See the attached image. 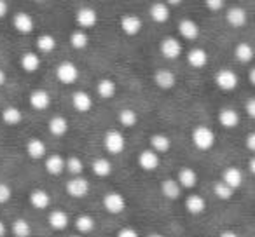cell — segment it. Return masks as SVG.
Masks as SVG:
<instances>
[{
  "instance_id": "1",
  "label": "cell",
  "mask_w": 255,
  "mask_h": 237,
  "mask_svg": "<svg viewBox=\"0 0 255 237\" xmlns=\"http://www.w3.org/2000/svg\"><path fill=\"white\" fill-rule=\"evenodd\" d=\"M191 138H192L194 147L198 150H201V152H208V150H212L213 145H215V133L210 128H206V126H196V128L192 129Z\"/></svg>"
},
{
  "instance_id": "2",
  "label": "cell",
  "mask_w": 255,
  "mask_h": 237,
  "mask_svg": "<svg viewBox=\"0 0 255 237\" xmlns=\"http://www.w3.org/2000/svg\"><path fill=\"white\" fill-rule=\"evenodd\" d=\"M103 147L109 154L112 156H119L124 149H126V138L121 131L117 129H110V131L105 133L103 136Z\"/></svg>"
},
{
  "instance_id": "3",
  "label": "cell",
  "mask_w": 255,
  "mask_h": 237,
  "mask_svg": "<svg viewBox=\"0 0 255 237\" xmlns=\"http://www.w3.org/2000/svg\"><path fill=\"white\" fill-rule=\"evenodd\" d=\"M56 77L58 80L61 82V84L65 85H70L74 84V82H77L79 79V68L75 67L72 61H63V63L58 65L56 68Z\"/></svg>"
},
{
  "instance_id": "4",
  "label": "cell",
  "mask_w": 255,
  "mask_h": 237,
  "mask_svg": "<svg viewBox=\"0 0 255 237\" xmlns=\"http://www.w3.org/2000/svg\"><path fill=\"white\" fill-rule=\"evenodd\" d=\"M103 208L110 213V215H119L126 209V199L119 192H109L103 197Z\"/></svg>"
},
{
  "instance_id": "5",
  "label": "cell",
  "mask_w": 255,
  "mask_h": 237,
  "mask_svg": "<svg viewBox=\"0 0 255 237\" xmlns=\"http://www.w3.org/2000/svg\"><path fill=\"white\" fill-rule=\"evenodd\" d=\"M67 194L74 199H82L89 194V181L82 176H75L67 181Z\"/></svg>"
},
{
  "instance_id": "6",
  "label": "cell",
  "mask_w": 255,
  "mask_h": 237,
  "mask_svg": "<svg viewBox=\"0 0 255 237\" xmlns=\"http://www.w3.org/2000/svg\"><path fill=\"white\" fill-rule=\"evenodd\" d=\"M12 26H14L16 32L21 33V35H28V33H32L33 28H35V21H33V18L28 12L21 11L14 14V18H12Z\"/></svg>"
},
{
  "instance_id": "7",
  "label": "cell",
  "mask_w": 255,
  "mask_h": 237,
  "mask_svg": "<svg viewBox=\"0 0 255 237\" xmlns=\"http://www.w3.org/2000/svg\"><path fill=\"white\" fill-rule=\"evenodd\" d=\"M215 84L222 91H234L238 85V75L233 70L222 68V70H219L215 74Z\"/></svg>"
},
{
  "instance_id": "8",
  "label": "cell",
  "mask_w": 255,
  "mask_h": 237,
  "mask_svg": "<svg viewBox=\"0 0 255 237\" xmlns=\"http://www.w3.org/2000/svg\"><path fill=\"white\" fill-rule=\"evenodd\" d=\"M154 84L157 85L163 91H168V89H173L175 84H177V77L171 70L168 68H159V70L154 72Z\"/></svg>"
},
{
  "instance_id": "9",
  "label": "cell",
  "mask_w": 255,
  "mask_h": 237,
  "mask_svg": "<svg viewBox=\"0 0 255 237\" xmlns=\"http://www.w3.org/2000/svg\"><path fill=\"white\" fill-rule=\"evenodd\" d=\"M75 21H77V25L81 26V28L89 30V28H93V26H96V23H98V14H96V11L93 7H81L77 11V14H75Z\"/></svg>"
},
{
  "instance_id": "10",
  "label": "cell",
  "mask_w": 255,
  "mask_h": 237,
  "mask_svg": "<svg viewBox=\"0 0 255 237\" xmlns=\"http://www.w3.org/2000/svg\"><path fill=\"white\" fill-rule=\"evenodd\" d=\"M142 26H143L142 19H140L136 14H124L123 18H121V30L129 37L138 35Z\"/></svg>"
},
{
  "instance_id": "11",
  "label": "cell",
  "mask_w": 255,
  "mask_h": 237,
  "mask_svg": "<svg viewBox=\"0 0 255 237\" xmlns=\"http://www.w3.org/2000/svg\"><path fill=\"white\" fill-rule=\"evenodd\" d=\"M159 49H161V54H163L166 60H177L182 54V44L178 42L177 39H173V37H166V39L161 42Z\"/></svg>"
},
{
  "instance_id": "12",
  "label": "cell",
  "mask_w": 255,
  "mask_h": 237,
  "mask_svg": "<svg viewBox=\"0 0 255 237\" xmlns=\"http://www.w3.org/2000/svg\"><path fill=\"white\" fill-rule=\"evenodd\" d=\"M220 181L226 183L229 188H233V190H236V188H240L241 183H243V173H241V169H238V167H234V166L226 167Z\"/></svg>"
},
{
  "instance_id": "13",
  "label": "cell",
  "mask_w": 255,
  "mask_h": 237,
  "mask_svg": "<svg viewBox=\"0 0 255 237\" xmlns=\"http://www.w3.org/2000/svg\"><path fill=\"white\" fill-rule=\"evenodd\" d=\"M161 164V157L157 156L156 152H152L150 149L143 150V152H140L138 156V166L142 167L143 171H154L157 169Z\"/></svg>"
},
{
  "instance_id": "14",
  "label": "cell",
  "mask_w": 255,
  "mask_h": 237,
  "mask_svg": "<svg viewBox=\"0 0 255 237\" xmlns=\"http://www.w3.org/2000/svg\"><path fill=\"white\" fill-rule=\"evenodd\" d=\"M28 101H30V105H32V108L46 110L47 106L51 105V94L46 89H35V91L30 92Z\"/></svg>"
},
{
  "instance_id": "15",
  "label": "cell",
  "mask_w": 255,
  "mask_h": 237,
  "mask_svg": "<svg viewBox=\"0 0 255 237\" xmlns=\"http://www.w3.org/2000/svg\"><path fill=\"white\" fill-rule=\"evenodd\" d=\"M178 33H180L182 39L185 40H196L199 37V26L194 19H182L178 23Z\"/></svg>"
},
{
  "instance_id": "16",
  "label": "cell",
  "mask_w": 255,
  "mask_h": 237,
  "mask_svg": "<svg viewBox=\"0 0 255 237\" xmlns=\"http://www.w3.org/2000/svg\"><path fill=\"white\" fill-rule=\"evenodd\" d=\"M72 105H74V108L77 110V112L86 113L93 108V99L86 91H75L74 94H72Z\"/></svg>"
},
{
  "instance_id": "17",
  "label": "cell",
  "mask_w": 255,
  "mask_h": 237,
  "mask_svg": "<svg viewBox=\"0 0 255 237\" xmlns=\"http://www.w3.org/2000/svg\"><path fill=\"white\" fill-rule=\"evenodd\" d=\"M46 143L42 142V140L39 138H30L28 142H26V154H28L30 159L33 160H39V159H44L46 157Z\"/></svg>"
},
{
  "instance_id": "18",
  "label": "cell",
  "mask_w": 255,
  "mask_h": 237,
  "mask_svg": "<svg viewBox=\"0 0 255 237\" xmlns=\"http://www.w3.org/2000/svg\"><path fill=\"white\" fill-rule=\"evenodd\" d=\"M219 124L226 129H233L240 124V113L234 108H222L219 112Z\"/></svg>"
},
{
  "instance_id": "19",
  "label": "cell",
  "mask_w": 255,
  "mask_h": 237,
  "mask_svg": "<svg viewBox=\"0 0 255 237\" xmlns=\"http://www.w3.org/2000/svg\"><path fill=\"white\" fill-rule=\"evenodd\" d=\"M47 222H49L53 230H65L68 227V223H70V218H68V215L63 209H54L47 216Z\"/></svg>"
},
{
  "instance_id": "20",
  "label": "cell",
  "mask_w": 255,
  "mask_h": 237,
  "mask_svg": "<svg viewBox=\"0 0 255 237\" xmlns=\"http://www.w3.org/2000/svg\"><path fill=\"white\" fill-rule=\"evenodd\" d=\"M150 150L152 152H156L157 156L159 154H166L168 150L171 149V140L168 138L166 135H163V133H157V135H152L150 136Z\"/></svg>"
},
{
  "instance_id": "21",
  "label": "cell",
  "mask_w": 255,
  "mask_h": 237,
  "mask_svg": "<svg viewBox=\"0 0 255 237\" xmlns=\"http://www.w3.org/2000/svg\"><path fill=\"white\" fill-rule=\"evenodd\" d=\"M187 63L192 68H203L208 63V53L203 47H194L187 53Z\"/></svg>"
},
{
  "instance_id": "22",
  "label": "cell",
  "mask_w": 255,
  "mask_h": 237,
  "mask_svg": "<svg viewBox=\"0 0 255 237\" xmlns=\"http://www.w3.org/2000/svg\"><path fill=\"white\" fill-rule=\"evenodd\" d=\"M44 166H46V171L51 176H60L65 171V159L61 156H58V154H53V156L46 157Z\"/></svg>"
},
{
  "instance_id": "23",
  "label": "cell",
  "mask_w": 255,
  "mask_h": 237,
  "mask_svg": "<svg viewBox=\"0 0 255 237\" xmlns=\"http://www.w3.org/2000/svg\"><path fill=\"white\" fill-rule=\"evenodd\" d=\"M177 183L180 185V188H194L198 185V174H196L194 169L191 167H182L178 171V178Z\"/></svg>"
},
{
  "instance_id": "24",
  "label": "cell",
  "mask_w": 255,
  "mask_h": 237,
  "mask_svg": "<svg viewBox=\"0 0 255 237\" xmlns=\"http://www.w3.org/2000/svg\"><path fill=\"white\" fill-rule=\"evenodd\" d=\"M149 14L152 18V21L156 23H166L170 19V7H168L164 2H156V4L150 5Z\"/></svg>"
},
{
  "instance_id": "25",
  "label": "cell",
  "mask_w": 255,
  "mask_h": 237,
  "mask_svg": "<svg viewBox=\"0 0 255 237\" xmlns=\"http://www.w3.org/2000/svg\"><path fill=\"white\" fill-rule=\"evenodd\" d=\"M185 209H187L191 215H201L206 209V201L199 194H191L185 199Z\"/></svg>"
},
{
  "instance_id": "26",
  "label": "cell",
  "mask_w": 255,
  "mask_h": 237,
  "mask_svg": "<svg viewBox=\"0 0 255 237\" xmlns=\"http://www.w3.org/2000/svg\"><path fill=\"white\" fill-rule=\"evenodd\" d=\"M47 128H49V133L53 136H65L68 133V121L63 115H56L49 121Z\"/></svg>"
},
{
  "instance_id": "27",
  "label": "cell",
  "mask_w": 255,
  "mask_h": 237,
  "mask_svg": "<svg viewBox=\"0 0 255 237\" xmlns=\"http://www.w3.org/2000/svg\"><path fill=\"white\" fill-rule=\"evenodd\" d=\"M226 21L229 23L231 26H234V28L245 26V23H247V12L241 7H231L226 14Z\"/></svg>"
},
{
  "instance_id": "28",
  "label": "cell",
  "mask_w": 255,
  "mask_h": 237,
  "mask_svg": "<svg viewBox=\"0 0 255 237\" xmlns=\"http://www.w3.org/2000/svg\"><path fill=\"white\" fill-rule=\"evenodd\" d=\"M161 192H163L164 197L170 199V201H175V199H178L182 195L180 185L177 183V180H171V178L163 180V183H161Z\"/></svg>"
},
{
  "instance_id": "29",
  "label": "cell",
  "mask_w": 255,
  "mask_h": 237,
  "mask_svg": "<svg viewBox=\"0 0 255 237\" xmlns=\"http://www.w3.org/2000/svg\"><path fill=\"white\" fill-rule=\"evenodd\" d=\"M91 169L98 178H107L112 174V162L107 157H98V159L93 160Z\"/></svg>"
},
{
  "instance_id": "30",
  "label": "cell",
  "mask_w": 255,
  "mask_h": 237,
  "mask_svg": "<svg viewBox=\"0 0 255 237\" xmlns=\"http://www.w3.org/2000/svg\"><path fill=\"white\" fill-rule=\"evenodd\" d=\"M30 204H32L35 209L49 208V204H51L49 194H47L46 190H42V188H37V190H33L32 194H30Z\"/></svg>"
},
{
  "instance_id": "31",
  "label": "cell",
  "mask_w": 255,
  "mask_h": 237,
  "mask_svg": "<svg viewBox=\"0 0 255 237\" xmlns=\"http://www.w3.org/2000/svg\"><path fill=\"white\" fill-rule=\"evenodd\" d=\"M19 63H21L23 70L28 72V74H33V72H37L40 68V58H39V54H37V53L28 51V53H25L21 56Z\"/></svg>"
},
{
  "instance_id": "32",
  "label": "cell",
  "mask_w": 255,
  "mask_h": 237,
  "mask_svg": "<svg viewBox=\"0 0 255 237\" xmlns=\"http://www.w3.org/2000/svg\"><path fill=\"white\" fill-rule=\"evenodd\" d=\"M116 91H117V85H116V82H114L112 79H102V80L96 84V92H98V96H100V98H103V99L114 98Z\"/></svg>"
},
{
  "instance_id": "33",
  "label": "cell",
  "mask_w": 255,
  "mask_h": 237,
  "mask_svg": "<svg viewBox=\"0 0 255 237\" xmlns=\"http://www.w3.org/2000/svg\"><path fill=\"white\" fill-rule=\"evenodd\" d=\"M21 121H23V113H21V110L16 108V106H5V108L2 110V122H4V124L16 126Z\"/></svg>"
},
{
  "instance_id": "34",
  "label": "cell",
  "mask_w": 255,
  "mask_h": 237,
  "mask_svg": "<svg viewBox=\"0 0 255 237\" xmlns=\"http://www.w3.org/2000/svg\"><path fill=\"white\" fill-rule=\"evenodd\" d=\"M95 227L96 223L91 215H81L75 218V229H77L79 234H91Z\"/></svg>"
},
{
  "instance_id": "35",
  "label": "cell",
  "mask_w": 255,
  "mask_h": 237,
  "mask_svg": "<svg viewBox=\"0 0 255 237\" xmlns=\"http://www.w3.org/2000/svg\"><path fill=\"white\" fill-rule=\"evenodd\" d=\"M234 56H236V60L241 61V63H250V61L254 60V47L247 42L238 44L236 49H234Z\"/></svg>"
},
{
  "instance_id": "36",
  "label": "cell",
  "mask_w": 255,
  "mask_h": 237,
  "mask_svg": "<svg viewBox=\"0 0 255 237\" xmlns=\"http://www.w3.org/2000/svg\"><path fill=\"white\" fill-rule=\"evenodd\" d=\"M37 49L40 51V53L44 54H49L53 53L54 49H56V39H54L51 33H44V35H40L39 39H37Z\"/></svg>"
},
{
  "instance_id": "37",
  "label": "cell",
  "mask_w": 255,
  "mask_h": 237,
  "mask_svg": "<svg viewBox=\"0 0 255 237\" xmlns=\"http://www.w3.org/2000/svg\"><path fill=\"white\" fill-rule=\"evenodd\" d=\"M65 171H68L74 178L81 176L82 171H84V162H82V159L77 156L68 157V159H65Z\"/></svg>"
},
{
  "instance_id": "38",
  "label": "cell",
  "mask_w": 255,
  "mask_h": 237,
  "mask_svg": "<svg viewBox=\"0 0 255 237\" xmlns=\"http://www.w3.org/2000/svg\"><path fill=\"white\" fill-rule=\"evenodd\" d=\"M89 44V37L88 33L84 32V30H75V32H72L70 35V46L74 47V49L77 51H82L86 49Z\"/></svg>"
},
{
  "instance_id": "39",
  "label": "cell",
  "mask_w": 255,
  "mask_h": 237,
  "mask_svg": "<svg viewBox=\"0 0 255 237\" xmlns=\"http://www.w3.org/2000/svg\"><path fill=\"white\" fill-rule=\"evenodd\" d=\"M12 234L16 237H30L32 236V225L25 218H18L12 222Z\"/></svg>"
},
{
  "instance_id": "40",
  "label": "cell",
  "mask_w": 255,
  "mask_h": 237,
  "mask_svg": "<svg viewBox=\"0 0 255 237\" xmlns=\"http://www.w3.org/2000/svg\"><path fill=\"white\" fill-rule=\"evenodd\" d=\"M119 122L123 128H133L138 122V115H136L135 110L131 108H123L119 112Z\"/></svg>"
},
{
  "instance_id": "41",
  "label": "cell",
  "mask_w": 255,
  "mask_h": 237,
  "mask_svg": "<svg viewBox=\"0 0 255 237\" xmlns=\"http://www.w3.org/2000/svg\"><path fill=\"white\" fill-rule=\"evenodd\" d=\"M234 192H236V190L229 188L226 183H222L220 180L213 183V194H215L220 201H231V199H233V195H234Z\"/></svg>"
},
{
  "instance_id": "42",
  "label": "cell",
  "mask_w": 255,
  "mask_h": 237,
  "mask_svg": "<svg viewBox=\"0 0 255 237\" xmlns=\"http://www.w3.org/2000/svg\"><path fill=\"white\" fill-rule=\"evenodd\" d=\"M12 197V190L11 187H9L7 183H4V181H0V204H5V202H9Z\"/></svg>"
},
{
  "instance_id": "43",
  "label": "cell",
  "mask_w": 255,
  "mask_h": 237,
  "mask_svg": "<svg viewBox=\"0 0 255 237\" xmlns=\"http://www.w3.org/2000/svg\"><path fill=\"white\" fill-rule=\"evenodd\" d=\"M226 7V2L224 0H206V9L212 12H217V11H222Z\"/></svg>"
},
{
  "instance_id": "44",
  "label": "cell",
  "mask_w": 255,
  "mask_h": 237,
  "mask_svg": "<svg viewBox=\"0 0 255 237\" xmlns=\"http://www.w3.org/2000/svg\"><path fill=\"white\" fill-rule=\"evenodd\" d=\"M117 237H140V234L136 232L133 227H123V229L117 232Z\"/></svg>"
},
{
  "instance_id": "45",
  "label": "cell",
  "mask_w": 255,
  "mask_h": 237,
  "mask_svg": "<svg viewBox=\"0 0 255 237\" xmlns=\"http://www.w3.org/2000/svg\"><path fill=\"white\" fill-rule=\"evenodd\" d=\"M247 115L250 117V119L255 117V99L254 98H250L247 101Z\"/></svg>"
},
{
  "instance_id": "46",
  "label": "cell",
  "mask_w": 255,
  "mask_h": 237,
  "mask_svg": "<svg viewBox=\"0 0 255 237\" xmlns=\"http://www.w3.org/2000/svg\"><path fill=\"white\" fill-rule=\"evenodd\" d=\"M247 149L255 150V133H250V135L247 136Z\"/></svg>"
},
{
  "instance_id": "47",
  "label": "cell",
  "mask_w": 255,
  "mask_h": 237,
  "mask_svg": "<svg viewBox=\"0 0 255 237\" xmlns=\"http://www.w3.org/2000/svg\"><path fill=\"white\" fill-rule=\"evenodd\" d=\"M7 11H9L7 2H5V0H0V18H4V16L7 14Z\"/></svg>"
},
{
  "instance_id": "48",
  "label": "cell",
  "mask_w": 255,
  "mask_h": 237,
  "mask_svg": "<svg viewBox=\"0 0 255 237\" xmlns=\"http://www.w3.org/2000/svg\"><path fill=\"white\" fill-rule=\"evenodd\" d=\"M219 237H240V236H238V234L234 232V230H224V232L220 234Z\"/></svg>"
},
{
  "instance_id": "49",
  "label": "cell",
  "mask_w": 255,
  "mask_h": 237,
  "mask_svg": "<svg viewBox=\"0 0 255 237\" xmlns=\"http://www.w3.org/2000/svg\"><path fill=\"white\" fill-rule=\"evenodd\" d=\"M5 82H7V75H5V72L0 68V85H4Z\"/></svg>"
},
{
  "instance_id": "50",
  "label": "cell",
  "mask_w": 255,
  "mask_h": 237,
  "mask_svg": "<svg viewBox=\"0 0 255 237\" xmlns=\"http://www.w3.org/2000/svg\"><path fill=\"white\" fill-rule=\"evenodd\" d=\"M248 171H250L252 174L255 173V159H254V157H252V159L248 160Z\"/></svg>"
},
{
  "instance_id": "51",
  "label": "cell",
  "mask_w": 255,
  "mask_h": 237,
  "mask_svg": "<svg viewBox=\"0 0 255 237\" xmlns=\"http://www.w3.org/2000/svg\"><path fill=\"white\" fill-rule=\"evenodd\" d=\"M248 77H250V84H255V68H250Z\"/></svg>"
},
{
  "instance_id": "52",
  "label": "cell",
  "mask_w": 255,
  "mask_h": 237,
  "mask_svg": "<svg viewBox=\"0 0 255 237\" xmlns=\"http://www.w3.org/2000/svg\"><path fill=\"white\" fill-rule=\"evenodd\" d=\"M5 232H7V229H5L4 222L0 220V237H4V236H5Z\"/></svg>"
},
{
  "instance_id": "53",
  "label": "cell",
  "mask_w": 255,
  "mask_h": 237,
  "mask_svg": "<svg viewBox=\"0 0 255 237\" xmlns=\"http://www.w3.org/2000/svg\"><path fill=\"white\" fill-rule=\"evenodd\" d=\"M149 237H164V236H163V234H150Z\"/></svg>"
},
{
  "instance_id": "54",
  "label": "cell",
  "mask_w": 255,
  "mask_h": 237,
  "mask_svg": "<svg viewBox=\"0 0 255 237\" xmlns=\"http://www.w3.org/2000/svg\"><path fill=\"white\" fill-rule=\"evenodd\" d=\"M70 237H82V236H70Z\"/></svg>"
}]
</instances>
